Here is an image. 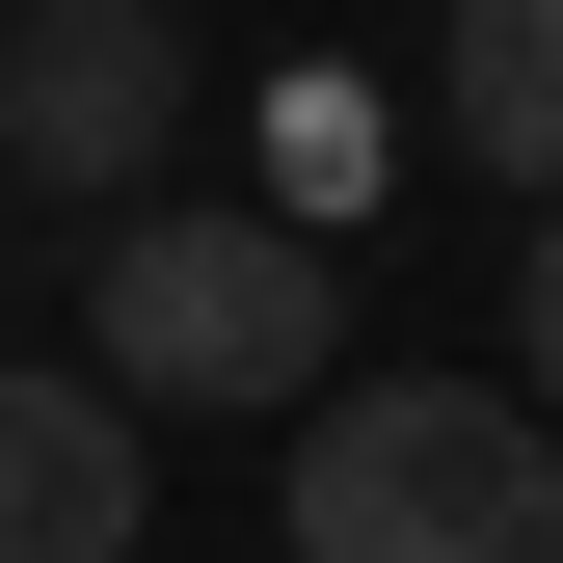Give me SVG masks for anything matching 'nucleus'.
Returning <instances> with one entry per match:
<instances>
[{
    "label": "nucleus",
    "instance_id": "nucleus-1",
    "mask_svg": "<svg viewBox=\"0 0 563 563\" xmlns=\"http://www.w3.org/2000/svg\"><path fill=\"white\" fill-rule=\"evenodd\" d=\"M81 376L108 402H322L349 376L322 216H188V188H134V216L81 242Z\"/></svg>",
    "mask_w": 563,
    "mask_h": 563
},
{
    "label": "nucleus",
    "instance_id": "nucleus-2",
    "mask_svg": "<svg viewBox=\"0 0 563 563\" xmlns=\"http://www.w3.org/2000/svg\"><path fill=\"white\" fill-rule=\"evenodd\" d=\"M268 537L296 563H563V430L483 376H322Z\"/></svg>",
    "mask_w": 563,
    "mask_h": 563
},
{
    "label": "nucleus",
    "instance_id": "nucleus-3",
    "mask_svg": "<svg viewBox=\"0 0 563 563\" xmlns=\"http://www.w3.org/2000/svg\"><path fill=\"white\" fill-rule=\"evenodd\" d=\"M162 134H188V27H162V0H0V188L134 216Z\"/></svg>",
    "mask_w": 563,
    "mask_h": 563
},
{
    "label": "nucleus",
    "instance_id": "nucleus-4",
    "mask_svg": "<svg viewBox=\"0 0 563 563\" xmlns=\"http://www.w3.org/2000/svg\"><path fill=\"white\" fill-rule=\"evenodd\" d=\"M0 563H134V402L0 349Z\"/></svg>",
    "mask_w": 563,
    "mask_h": 563
},
{
    "label": "nucleus",
    "instance_id": "nucleus-5",
    "mask_svg": "<svg viewBox=\"0 0 563 563\" xmlns=\"http://www.w3.org/2000/svg\"><path fill=\"white\" fill-rule=\"evenodd\" d=\"M430 134L483 188H537L563 216V0H456V54H430Z\"/></svg>",
    "mask_w": 563,
    "mask_h": 563
},
{
    "label": "nucleus",
    "instance_id": "nucleus-6",
    "mask_svg": "<svg viewBox=\"0 0 563 563\" xmlns=\"http://www.w3.org/2000/svg\"><path fill=\"white\" fill-rule=\"evenodd\" d=\"M510 349H537L510 402H537V430H563V216H537V268H510Z\"/></svg>",
    "mask_w": 563,
    "mask_h": 563
}]
</instances>
